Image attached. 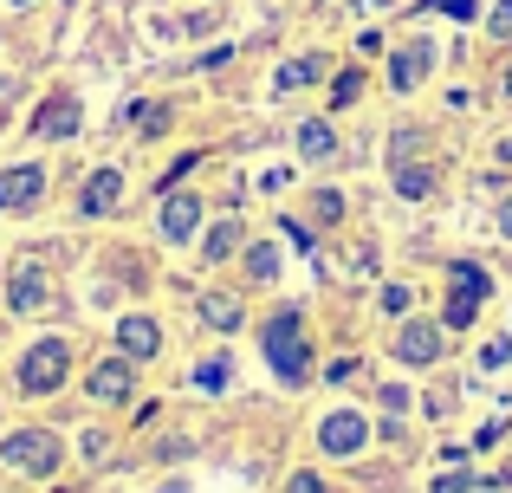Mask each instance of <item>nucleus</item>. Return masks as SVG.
Returning a JSON list of instances; mask_svg holds the SVG:
<instances>
[{"mask_svg":"<svg viewBox=\"0 0 512 493\" xmlns=\"http://www.w3.org/2000/svg\"><path fill=\"white\" fill-rule=\"evenodd\" d=\"M260 351H266V364H273V377L286 383V390H305V383H312V338H305L299 305H279L260 325Z\"/></svg>","mask_w":512,"mask_h":493,"instance_id":"f257e3e1","label":"nucleus"},{"mask_svg":"<svg viewBox=\"0 0 512 493\" xmlns=\"http://www.w3.org/2000/svg\"><path fill=\"white\" fill-rule=\"evenodd\" d=\"M65 377H72V344H65V338H39V344H26L20 370H13L20 396H52V390H65Z\"/></svg>","mask_w":512,"mask_h":493,"instance_id":"f03ea898","label":"nucleus"},{"mask_svg":"<svg viewBox=\"0 0 512 493\" xmlns=\"http://www.w3.org/2000/svg\"><path fill=\"white\" fill-rule=\"evenodd\" d=\"M0 461L20 468V474H33V481H46V474H59L65 448H59V435H52V429H13L7 442H0Z\"/></svg>","mask_w":512,"mask_h":493,"instance_id":"7ed1b4c3","label":"nucleus"},{"mask_svg":"<svg viewBox=\"0 0 512 493\" xmlns=\"http://www.w3.org/2000/svg\"><path fill=\"white\" fill-rule=\"evenodd\" d=\"M389 351H396V364L428 370V364H441V351H448V325H428V318H402V331L389 338Z\"/></svg>","mask_w":512,"mask_h":493,"instance_id":"20e7f679","label":"nucleus"},{"mask_svg":"<svg viewBox=\"0 0 512 493\" xmlns=\"http://www.w3.org/2000/svg\"><path fill=\"white\" fill-rule=\"evenodd\" d=\"M318 448H325L331 461H357L363 448H370V422H363L357 409H331V416L318 422Z\"/></svg>","mask_w":512,"mask_h":493,"instance_id":"39448f33","label":"nucleus"},{"mask_svg":"<svg viewBox=\"0 0 512 493\" xmlns=\"http://www.w3.org/2000/svg\"><path fill=\"white\" fill-rule=\"evenodd\" d=\"M435 72V39H402L389 52V91H422Z\"/></svg>","mask_w":512,"mask_h":493,"instance_id":"423d86ee","label":"nucleus"},{"mask_svg":"<svg viewBox=\"0 0 512 493\" xmlns=\"http://www.w3.org/2000/svg\"><path fill=\"white\" fill-rule=\"evenodd\" d=\"M156 234H163L169 247L195 241V234H201V195H188V189H169V195H163V215H156Z\"/></svg>","mask_w":512,"mask_h":493,"instance_id":"0eeeda50","label":"nucleus"},{"mask_svg":"<svg viewBox=\"0 0 512 493\" xmlns=\"http://www.w3.org/2000/svg\"><path fill=\"white\" fill-rule=\"evenodd\" d=\"M46 202V169L39 163H20L0 176V215H26V208Z\"/></svg>","mask_w":512,"mask_h":493,"instance_id":"6e6552de","label":"nucleus"},{"mask_svg":"<svg viewBox=\"0 0 512 493\" xmlns=\"http://www.w3.org/2000/svg\"><path fill=\"white\" fill-rule=\"evenodd\" d=\"M85 390L98 396V403H130V390H137V364H130L124 351H117V357H104V364H91Z\"/></svg>","mask_w":512,"mask_h":493,"instance_id":"1a4fd4ad","label":"nucleus"},{"mask_svg":"<svg viewBox=\"0 0 512 493\" xmlns=\"http://www.w3.org/2000/svg\"><path fill=\"white\" fill-rule=\"evenodd\" d=\"M78 124H85V111H78V98H39V111H33V137H46V143H65V137H78Z\"/></svg>","mask_w":512,"mask_h":493,"instance_id":"9d476101","label":"nucleus"},{"mask_svg":"<svg viewBox=\"0 0 512 493\" xmlns=\"http://www.w3.org/2000/svg\"><path fill=\"white\" fill-rule=\"evenodd\" d=\"M117 351H124L130 364H150V357L163 351V325H156L150 312H130V318H117Z\"/></svg>","mask_w":512,"mask_h":493,"instance_id":"9b49d317","label":"nucleus"},{"mask_svg":"<svg viewBox=\"0 0 512 493\" xmlns=\"http://www.w3.org/2000/svg\"><path fill=\"white\" fill-rule=\"evenodd\" d=\"M195 318L227 338V331L247 325V299H240V292H201V299H195Z\"/></svg>","mask_w":512,"mask_h":493,"instance_id":"f8f14e48","label":"nucleus"},{"mask_svg":"<svg viewBox=\"0 0 512 493\" xmlns=\"http://www.w3.org/2000/svg\"><path fill=\"white\" fill-rule=\"evenodd\" d=\"M117 202H124V176H117V169H98V176L78 189V215H111Z\"/></svg>","mask_w":512,"mask_h":493,"instance_id":"ddd939ff","label":"nucleus"},{"mask_svg":"<svg viewBox=\"0 0 512 493\" xmlns=\"http://www.w3.org/2000/svg\"><path fill=\"white\" fill-rule=\"evenodd\" d=\"M448 292H454V299L487 305V299H493V273H487L480 260H454V266H448Z\"/></svg>","mask_w":512,"mask_h":493,"instance_id":"4468645a","label":"nucleus"},{"mask_svg":"<svg viewBox=\"0 0 512 493\" xmlns=\"http://www.w3.org/2000/svg\"><path fill=\"white\" fill-rule=\"evenodd\" d=\"M299 156H305V163L338 156V130H331V117H305V124H299Z\"/></svg>","mask_w":512,"mask_h":493,"instance_id":"2eb2a0df","label":"nucleus"},{"mask_svg":"<svg viewBox=\"0 0 512 493\" xmlns=\"http://www.w3.org/2000/svg\"><path fill=\"white\" fill-rule=\"evenodd\" d=\"M240 247H247V228H240V221H214V228H208V241H201V260H208V266H221V260H234Z\"/></svg>","mask_w":512,"mask_h":493,"instance_id":"dca6fc26","label":"nucleus"},{"mask_svg":"<svg viewBox=\"0 0 512 493\" xmlns=\"http://www.w3.org/2000/svg\"><path fill=\"white\" fill-rule=\"evenodd\" d=\"M7 305L13 312H39V305H46V273H39V266H20L13 286H7Z\"/></svg>","mask_w":512,"mask_h":493,"instance_id":"f3484780","label":"nucleus"},{"mask_svg":"<svg viewBox=\"0 0 512 493\" xmlns=\"http://www.w3.org/2000/svg\"><path fill=\"white\" fill-rule=\"evenodd\" d=\"M396 195H402V202H422V195H435V163H422V156L396 163Z\"/></svg>","mask_w":512,"mask_h":493,"instance_id":"a211bd4d","label":"nucleus"},{"mask_svg":"<svg viewBox=\"0 0 512 493\" xmlns=\"http://www.w3.org/2000/svg\"><path fill=\"white\" fill-rule=\"evenodd\" d=\"M240 266H247V279H253V286H273V279H279V247H273V241L240 247Z\"/></svg>","mask_w":512,"mask_h":493,"instance_id":"6ab92c4d","label":"nucleus"},{"mask_svg":"<svg viewBox=\"0 0 512 493\" xmlns=\"http://www.w3.org/2000/svg\"><path fill=\"white\" fill-rule=\"evenodd\" d=\"M188 383H195V390H201V396H221V390H227V383H234V364H227V357H221V351H214V357H201V364H195V370H188Z\"/></svg>","mask_w":512,"mask_h":493,"instance_id":"aec40b11","label":"nucleus"},{"mask_svg":"<svg viewBox=\"0 0 512 493\" xmlns=\"http://www.w3.org/2000/svg\"><path fill=\"white\" fill-rule=\"evenodd\" d=\"M318 72H325V59H318V52H299V59L279 65V91H305V85H318Z\"/></svg>","mask_w":512,"mask_h":493,"instance_id":"412c9836","label":"nucleus"},{"mask_svg":"<svg viewBox=\"0 0 512 493\" xmlns=\"http://www.w3.org/2000/svg\"><path fill=\"white\" fill-rule=\"evenodd\" d=\"M124 124L137 130V137H163V130H169V104H163V98H150V104H130V111H124Z\"/></svg>","mask_w":512,"mask_h":493,"instance_id":"4be33fe9","label":"nucleus"},{"mask_svg":"<svg viewBox=\"0 0 512 493\" xmlns=\"http://www.w3.org/2000/svg\"><path fill=\"white\" fill-rule=\"evenodd\" d=\"M376 403H383L389 416H409V409H415V390H409V383H376Z\"/></svg>","mask_w":512,"mask_h":493,"instance_id":"5701e85b","label":"nucleus"},{"mask_svg":"<svg viewBox=\"0 0 512 493\" xmlns=\"http://www.w3.org/2000/svg\"><path fill=\"white\" fill-rule=\"evenodd\" d=\"M357 98H363V72H357V65H344V72H338V85H331V104L344 111V104H357Z\"/></svg>","mask_w":512,"mask_h":493,"instance_id":"b1692460","label":"nucleus"},{"mask_svg":"<svg viewBox=\"0 0 512 493\" xmlns=\"http://www.w3.org/2000/svg\"><path fill=\"white\" fill-rule=\"evenodd\" d=\"M383 312H389V318H409V312H415V292L402 286V279H389V286H383Z\"/></svg>","mask_w":512,"mask_h":493,"instance_id":"393cba45","label":"nucleus"},{"mask_svg":"<svg viewBox=\"0 0 512 493\" xmlns=\"http://www.w3.org/2000/svg\"><path fill=\"white\" fill-rule=\"evenodd\" d=\"M474 318H480V305H474V299H454V292H448V312H441V325H448V331H467Z\"/></svg>","mask_w":512,"mask_h":493,"instance_id":"a878e982","label":"nucleus"},{"mask_svg":"<svg viewBox=\"0 0 512 493\" xmlns=\"http://www.w3.org/2000/svg\"><path fill=\"white\" fill-rule=\"evenodd\" d=\"M344 208H350V202H344L338 189H318V195H312V215H318V221H344Z\"/></svg>","mask_w":512,"mask_h":493,"instance_id":"bb28decb","label":"nucleus"},{"mask_svg":"<svg viewBox=\"0 0 512 493\" xmlns=\"http://www.w3.org/2000/svg\"><path fill=\"white\" fill-rule=\"evenodd\" d=\"M487 33L512 46V0H493V7H487Z\"/></svg>","mask_w":512,"mask_h":493,"instance_id":"cd10ccee","label":"nucleus"},{"mask_svg":"<svg viewBox=\"0 0 512 493\" xmlns=\"http://www.w3.org/2000/svg\"><path fill=\"white\" fill-rule=\"evenodd\" d=\"M286 493H331V487H325V474L305 468V474H292V481H286Z\"/></svg>","mask_w":512,"mask_h":493,"instance_id":"c85d7f7f","label":"nucleus"},{"mask_svg":"<svg viewBox=\"0 0 512 493\" xmlns=\"http://www.w3.org/2000/svg\"><path fill=\"white\" fill-rule=\"evenodd\" d=\"M279 234H286L299 253H312V228H305V221H279Z\"/></svg>","mask_w":512,"mask_h":493,"instance_id":"c756f323","label":"nucleus"},{"mask_svg":"<svg viewBox=\"0 0 512 493\" xmlns=\"http://www.w3.org/2000/svg\"><path fill=\"white\" fill-rule=\"evenodd\" d=\"M480 364H487V370H500V364H512V338H493V344H487V357H480Z\"/></svg>","mask_w":512,"mask_h":493,"instance_id":"7c9ffc66","label":"nucleus"},{"mask_svg":"<svg viewBox=\"0 0 512 493\" xmlns=\"http://www.w3.org/2000/svg\"><path fill=\"white\" fill-rule=\"evenodd\" d=\"M428 7H441V13H454V20H474V13H480V0H428Z\"/></svg>","mask_w":512,"mask_h":493,"instance_id":"2f4dec72","label":"nucleus"},{"mask_svg":"<svg viewBox=\"0 0 512 493\" xmlns=\"http://www.w3.org/2000/svg\"><path fill=\"white\" fill-rule=\"evenodd\" d=\"M474 481H467V474H448V481H435V493H467Z\"/></svg>","mask_w":512,"mask_h":493,"instance_id":"473e14b6","label":"nucleus"},{"mask_svg":"<svg viewBox=\"0 0 512 493\" xmlns=\"http://www.w3.org/2000/svg\"><path fill=\"white\" fill-rule=\"evenodd\" d=\"M500 241H512V195L500 202Z\"/></svg>","mask_w":512,"mask_h":493,"instance_id":"72a5a7b5","label":"nucleus"},{"mask_svg":"<svg viewBox=\"0 0 512 493\" xmlns=\"http://www.w3.org/2000/svg\"><path fill=\"white\" fill-rule=\"evenodd\" d=\"M493 156H500V163H512V137H500V150H493Z\"/></svg>","mask_w":512,"mask_h":493,"instance_id":"f704fd0d","label":"nucleus"},{"mask_svg":"<svg viewBox=\"0 0 512 493\" xmlns=\"http://www.w3.org/2000/svg\"><path fill=\"white\" fill-rule=\"evenodd\" d=\"M500 98H512V65H506V72H500Z\"/></svg>","mask_w":512,"mask_h":493,"instance_id":"c9c22d12","label":"nucleus"},{"mask_svg":"<svg viewBox=\"0 0 512 493\" xmlns=\"http://www.w3.org/2000/svg\"><path fill=\"white\" fill-rule=\"evenodd\" d=\"M163 493H188V487H182V481H175V487H163Z\"/></svg>","mask_w":512,"mask_h":493,"instance_id":"e433bc0d","label":"nucleus"},{"mask_svg":"<svg viewBox=\"0 0 512 493\" xmlns=\"http://www.w3.org/2000/svg\"><path fill=\"white\" fill-rule=\"evenodd\" d=\"M13 7H26V0H13Z\"/></svg>","mask_w":512,"mask_h":493,"instance_id":"4c0bfd02","label":"nucleus"}]
</instances>
